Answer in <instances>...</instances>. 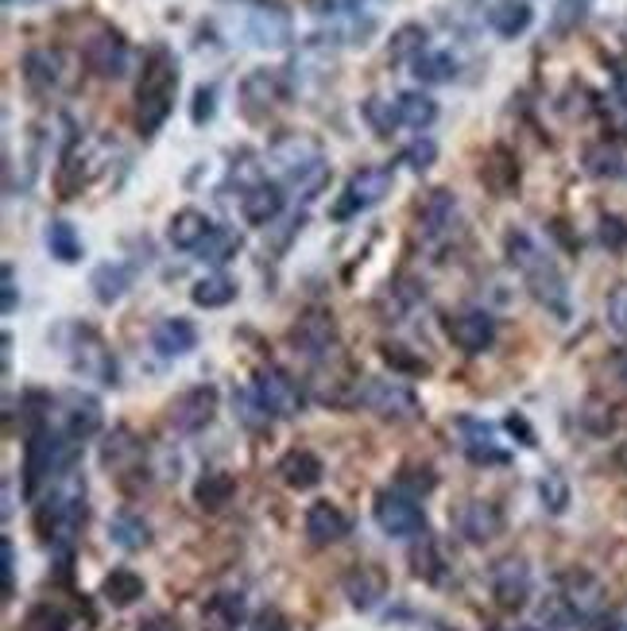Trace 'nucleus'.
Returning <instances> with one entry per match:
<instances>
[{"mask_svg":"<svg viewBox=\"0 0 627 631\" xmlns=\"http://www.w3.org/2000/svg\"><path fill=\"white\" fill-rule=\"evenodd\" d=\"M395 113H400V124L403 128H430L434 121H438V101L430 98V93L423 90H407L395 98Z\"/></svg>","mask_w":627,"mask_h":631,"instance_id":"nucleus-33","label":"nucleus"},{"mask_svg":"<svg viewBox=\"0 0 627 631\" xmlns=\"http://www.w3.org/2000/svg\"><path fill=\"white\" fill-rule=\"evenodd\" d=\"M213 101H217V90L213 86H198V93H194V109H190V121L194 124H205V121H213Z\"/></svg>","mask_w":627,"mask_h":631,"instance_id":"nucleus-58","label":"nucleus"},{"mask_svg":"<svg viewBox=\"0 0 627 631\" xmlns=\"http://www.w3.org/2000/svg\"><path fill=\"white\" fill-rule=\"evenodd\" d=\"M101 597L109 600L113 608H128L144 597V577L136 570H113V574L101 582Z\"/></svg>","mask_w":627,"mask_h":631,"instance_id":"nucleus-35","label":"nucleus"},{"mask_svg":"<svg viewBox=\"0 0 627 631\" xmlns=\"http://www.w3.org/2000/svg\"><path fill=\"white\" fill-rule=\"evenodd\" d=\"M601 245L608 248V252H624L627 248V222L624 217H616V214H604L601 217Z\"/></svg>","mask_w":627,"mask_h":631,"instance_id":"nucleus-51","label":"nucleus"},{"mask_svg":"<svg viewBox=\"0 0 627 631\" xmlns=\"http://www.w3.org/2000/svg\"><path fill=\"white\" fill-rule=\"evenodd\" d=\"M283 205H287V194L279 182H256L253 190H245L240 194V214H245L248 225H256V229H264V225H271L279 214H283Z\"/></svg>","mask_w":627,"mask_h":631,"instance_id":"nucleus-20","label":"nucleus"},{"mask_svg":"<svg viewBox=\"0 0 627 631\" xmlns=\"http://www.w3.org/2000/svg\"><path fill=\"white\" fill-rule=\"evenodd\" d=\"M365 121L376 128V136H391V132L400 128V113H395V101L368 98V101H365Z\"/></svg>","mask_w":627,"mask_h":631,"instance_id":"nucleus-45","label":"nucleus"},{"mask_svg":"<svg viewBox=\"0 0 627 631\" xmlns=\"http://www.w3.org/2000/svg\"><path fill=\"white\" fill-rule=\"evenodd\" d=\"M372 516H376V523H380V531L391 534V539H423L426 534L423 508H418L415 496L400 493V488H395V493L383 488L372 504Z\"/></svg>","mask_w":627,"mask_h":631,"instance_id":"nucleus-7","label":"nucleus"},{"mask_svg":"<svg viewBox=\"0 0 627 631\" xmlns=\"http://www.w3.org/2000/svg\"><path fill=\"white\" fill-rule=\"evenodd\" d=\"M82 58L98 78H124L128 75V63H132V50L124 43L121 32H98L93 40H86Z\"/></svg>","mask_w":627,"mask_h":631,"instance_id":"nucleus-11","label":"nucleus"},{"mask_svg":"<svg viewBox=\"0 0 627 631\" xmlns=\"http://www.w3.org/2000/svg\"><path fill=\"white\" fill-rule=\"evenodd\" d=\"M492 631H538V628H492Z\"/></svg>","mask_w":627,"mask_h":631,"instance_id":"nucleus-62","label":"nucleus"},{"mask_svg":"<svg viewBox=\"0 0 627 631\" xmlns=\"http://www.w3.org/2000/svg\"><path fill=\"white\" fill-rule=\"evenodd\" d=\"M245 32L256 47H287L291 35H294L291 12H287L283 4H256V9L248 12Z\"/></svg>","mask_w":627,"mask_h":631,"instance_id":"nucleus-16","label":"nucleus"},{"mask_svg":"<svg viewBox=\"0 0 627 631\" xmlns=\"http://www.w3.org/2000/svg\"><path fill=\"white\" fill-rule=\"evenodd\" d=\"M310 12H318V16H360L368 0H306Z\"/></svg>","mask_w":627,"mask_h":631,"instance_id":"nucleus-55","label":"nucleus"},{"mask_svg":"<svg viewBox=\"0 0 627 631\" xmlns=\"http://www.w3.org/2000/svg\"><path fill=\"white\" fill-rule=\"evenodd\" d=\"M542 623H546V631H585L589 620L558 593V597H550L542 605Z\"/></svg>","mask_w":627,"mask_h":631,"instance_id":"nucleus-43","label":"nucleus"},{"mask_svg":"<svg viewBox=\"0 0 627 631\" xmlns=\"http://www.w3.org/2000/svg\"><path fill=\"white\" fill-rule=\"evenodd\" d=\"M589 4H593V0H558V9H555V32H570V27H578L581 20H585Z\"/></svg>","mask_w":627,"mask_h":631,"instance_id":"nucleus-53","label":"nucleus"},{"mask_svg":"<svg viewBox=\"0 0 627 631\" xmlns=\"http://www.w3.org/2000/svg\"><path fill=\"white\" fill-rule=\"evenodd\" d=\"M454 527L461 531L464 542L481 547V542H492L500 531H504V511H500L492 500H469L457 508Z\"/></svg>","mask_w":627,"mask_h":631,"instance_id":"nucleus-15","label":"nucleus"},{"mask_svg":"<svg viewBox=\"0 0 627 631\" xmlns=\"http://www.w3.org/2000/svg\"><path fill=\"white\" fill-rule=\"evenodd\" d=\"M86 182H90L86 156H82V151H70V156L63 159V167H58V174H55L58 198H78L86 190Z\"/></svg>","mask_w":627,"mask_h":631,"instance_id":"nucleus-42","label":"nucleus"},{"mask_svg":"<svg viewBox=\"0 0 627 631\" xmlns=\"http://www.w3.org/2000/svg\"><path fill=\"white\" fill-rule=\"evenodd\" d=\"M345 597L352 600V608H372L376 600L388 593V577H383V570L376 566H357L345 574Z\"/></svg>","mask_w":627,"mask_h":631,"instance_id":"nucleus-28","label":"nucleus"},{"mask_svg":"<svg viewBox=\"0 0 627 631\" xmlns=\"http://www.w3.org/2000/svg\"><path fill=\"white\" fill-rule=\"evenodd\" d=\"M82 523H86V488L74 476H66L51 493V500L40 508V531L47 542H70Z\"/></svg>","mask_w":627,"mask_h":631,"instance_id":"nucleus-4","label":"nucleus"},{"mask_svg":"<svg viewBox=\"0 0 627 631\" xmlns=\"http://www.w3.org/2000/svg\"><path fill=\"white\" fill-rule=\"evenodd\" d=\"M253 392L271 418H294L302 407H306V392H302V384L291 376V372L276 369V364H264V369L256 372Z\"/></svg>","mask_w":627,"mask_h":631,"instance_id":"nucleus-8","label":"nucleus"},{"mask_svg":"<svg viewBox=\"0 0 627 631\" xmlns=\"http://www.w3.org/2000/svg\"><path fill=\"white\" fill-rule=\"evenodd\" d=\"M90 288L101 303H116V298L132 288V271L124 268V263H101V268L90 275Z\"/></svg>","mask_w":627,"mask_h":631,"instance_id":"nucleus-39","label":"nucleus"},{"mask_svg":"<svg viewBox=\"0 0 627 631\" xmlns=\"http://www.w3.org/2000/svg\"><path fill=\"white\" fill-rule=\"evenodd\" d=\"M101 430V403L93 395H70L66 399V435L70 438H93Z\"/></svg>","mask_w":627,"mask_h":631,"instance_id":"nucleus-31","label":"nucleus"},{"mask_svg":"<svg viewBox=\"0 0 627 631\" xmlns=\"http://www.w3.org/2000/svg\"><path fill=\"white\" fill-rule=\"evenodd\" d=\"M268 164L279 171V179L302 190V198H314L329 179V167L322 159V148L306 136H279L268 148Z\"/></svg>","mask_w":627,"mask_h":631,"instance_id":"nucleus-3","label":"nucleus"},{"mask_svg":"<svg viewBox=\"0 0 627 631\" xmlns=\"http://www.w3.org/2000/svg\"><path fill=\"white\" fill-rule=\"evenodd\" d=\"M434 159H438V144H434L430 136H418L415 144H411V148L403 151V164H407L411 171H418V174H423V171H430V167H434Z\"/></svg>","mask_w":627,"mask_h":631,"instance_id":"nucleus-48","label":"nucleus"},{"mask_svg":"<svg viewBox=\"0 0 627 631\" xmlns=\"http://www.w3.org/2000/svg\"><path fill=\"white\" fill-rule=\"evenodd\" d=\"M0 550H4V597H12L16 593V547H12V539H4Z\"/></svg>","mask_w":627,"mask_h":631,"instance_id":"nucleus-59","label":"nucleus"},{"mask_svg":"<svg viewBox=\"0 0 627 631\" xmlns=\"http://www.w3.org/2000/svg\"><path fill=\"white\" fill-rule=\"evenodd\" d=\"M538 493H542V504H546L550 511H566V504H570V488H566V481H562L558 473L542 476Z\"/></svg>","mask_w":627,"mask_h":631,"instance_id":"nucleus-54","label":"nucleus"},{"mask_svg":"<svg viewBox=\"0 0 627 631\" xmlns=\"http://www.w3.org/2000/svg\"><path fill=\"white\" fill-rule=\"evenodd\" d=\"M481 179L496 198H507L515 187H519V164H515V156L507 148H492L481 167Z\"/></svg>","mask_w":627,"mask_h":631,"instance_id":"nucleus-29","label":"nucleus"},{"mask_svg":"<svg viewBox=\"0 0 627 631\" xmlns=\"http://www.w3.org/2000/svg\"><path fill=\"white\" fill-rule=\"evenodd\" d=\"M604 314H608V326L616 329L619 337H627V288H616L604 303Z\"/></svg>","mask_w":627,"mask_h":631,"instance_id":"nucleus-56","label":"nucleus"},{"mask_svg":"<svg viewBox=\"0 0 627 631\" xmlns=\"http://www.w3.org/2000/svg\"><path fill=\"white\" fill-rule=\"evenodd\" d=\"M457 430H461L464 458L473 461V465H504V461H507V450L496 442V430H492L489 422L461 418V422H457Z\"/></svg>","mask_w":627,"mask_h":631,"instance_id":"nucleus-18","label":"nucleus"},{"mask_svg":"<svg viewBox=\"0 0 627 631\" xmlns=\"http://www.w3.org/2000/svg\"><path fill=\"white\" fill-rule=\"evenodd\" d=\"M136 453H139V446L132 442L128 430H116V435L109 438V446H105V465H109V469H121L124 461L136 458Z\"/></svg>","mask_w":627,"mask_h":631,"instance_id":"nucleus-52","label":"nucleus"},{"mask_svg":"<svg viewBox=\"0 0 627 631\" xmlns=\"http://www.w3.org/2000/svg\"><path fill=\"white\" fill-rule=\"evenodd\" d=\"M109 539L121 550H144L147 542H152V527H147L136 511H116V516L109 519Z\"/></svg>","mask_w":627,"mask_h":631,"instance_id":"nucleus-36","label":"nucleus"},{"mask_svg":"<svg viewBox=\"0 0 627 631\" xmlns=\"http://www.w3.org/2000/svg\"><path fill=\"white\" fill-rule=\"evenodd\" d=\"M504 248L512 268H519V275L527 279V291L535 295V303H542L550 314L566 318L570 314V288H566V275L558 271V263L538 248V240L523 229H512L504 237Z\"/></svg>","mask_w":627,"mask_h":631,"instance_id":"nucleus-1","label":"nucleus"},{"mask_svg":"<svg viewBox=\"0 0 627 631\" xmlns=\"http://www.w3.org/2000/svg\"><path fill=\"white\" fill-rule=\"evenodd\" d=\"M380 357L391 364L395 372H411V376H423L426 372V361H418V357L407 353V345H383Z\"/></svg>","mask_w":627,"mask_h":631,"instance_id":"nucleus-50","label":"nucleus"},{"mask_svg":"<svg viewBox=\"0 0 627 631\" xmlns=\"http://www.w3.org/2000/svg\"><path fill=\"white\" fill-rule=\"evenodd\" d=\"M349 516H345L337 504L322 500V504H310L306 511V534L314 547H334V542H342L345 534H349Z\"/></svg>","mask_w":627,"mask_h":631,"instance_id":"nucleus-22","label":"nucleus"},{"mask_svg":"<svg viewBox=\"0 0 627 631\" xmlns=\"http://www.w3.org/2000/svg\"><path fill=\"white\" fill-rule=\"evenodd\" d=\"M194 345H198V329H194V322H187V318L159 322L155 334H152V349L164 357V361H171V357H187Z\"/></svg>","mask_w":627,"mask_h":631,"instance_id":"nucleus-27","label":"nucleus"},{"mask_svg":"<svg viewBox=\"0 0 627 631\" xmlns=\"http://www.w3.org/2000/svg\"><path fill=\"white\" fill-rule=\"evenodd\" d=\"M253 631H291V628H287V620L279 612H260V616H256Z\"/></svg>","mask_w":627,"mask_h":631,"instance_id":"nucleus-61","label":"nucleus"},{"mask_svg":"<svg viewBox=\"0 0 627 631\" xmlns=\"http://www.w3.org/2000/svg\"><path fill=\"white\" fill-rule=\"evenodd\" d=\"M411 566H415L418 577H426V582H438L441 577V557H438V547H434L430 539H418L415 550H411Z\"/></svg>","mask_w":627,"mask_h":631,"instance_id":"nucleus-46","label":"nucleus"},{"mask_svg":"<svg viewBox=\"0 0 627 631\" xmlns=\"http://www.w3.org/2000/svg\"><path fill=\"white\" fill-rule=\"evenodd\" d=\"M624 458H627V450H624Z\"/></svg>","mask_w":627,"mask_h":631,"instance_id":"nucleus-63","label":"nucleus"},{"mask_svg":"<svg viewBox=\"0 0 627 631\" xmlns=\"http://www.w3.org/2000/svg\"><path fill=\"white\" fill-rule=\"evenodd\" d=\"M291 345L310 361H326L337 349V326L329 311H306L291 326Z\"/></svg>","mask_w":627,"mask_h":631,"instance_id":"nucleus-9","label":"nucleus"},{"mask_svg":"<svg viewBox=\"0 0 627 631\" xmlns=\"http://www.w3.org/2000/svg\"><path fill=\"white\" fill-rule=\"evenodd\" d=\"M457 225V198L449 190H430V194L418 202V229L426 240L446 237Z\"/></svg>","mask_w":627,"mask_h":631,"instance_id":"nucleus-21","label":"nucleus"},{"mask_svg":"<svg viewBox=\"0 0 627 631\" xmlns=\"http://www.w3.org/2000/svg\"><path fill=\"white\" fill-rule=\"evenodd\" d=\"M43 240H47L51 256L63 263H78L82 260V237H78V229H74L70 222H47V229H43Z\"/></svg>","mask_w":627,"mask_h":631,"instance_id":"nucleus-38","label":"nucleus"},{"mask_svg":"<svg viewBox=\"0 0 627 631\" xmlns=\"http://www.w3.org/2000/svg\"><path fill=\"white\" fill-rule=\"evenodd\" d=\"M248 616V600L240 593H213L202 605L205 631H237Z\"/></svg>","mask_w":627,"mask_h":631,"instance_id":"nucleus-26","label":"nucleus"},{"mask_svg":"<svg viewBox=\"0 0 627 631\" xmlns=\"http://www.w3.org/2000/svg\"><path fill=\"white\" fill-rule=\"evenodd\" d=\"M74 369L82 372L86 380H98V384H105V387L116 384L113 349H109L93 329H78V341H74Z\"/></svg>","mask_w":627,"mask_h":631,"instance_id":"nucleus-13","label":"nucleus"},{"mask_svg":"<svg viewBox=\"0 0 627 631\" xmlns=\"http://www.w3.org/2000/svg\"><path fill=\"white\" fill-rule=\"evenodd\" d=\"M581 164H585V171L593 174V179H619V174L627 171L624 151H619L616 144H608V139L589 144L585 156H581Z\"/></svg>","mask_w":627,"mask_h":631,"instance_id":"nucleus-34","label":"nucleus"},{"mask_svg":"<svg viewBox=\"0 0 627 631\" xmlns=\"http://www.w3.org/2000/svg\"><path fill=\"white\" fill-rule=\"evenodd\" d=\"M16 311V271L12 263H4V314Z\"/></svg>","mask_w":627,"mask_h":631,"instance_id":"nucleus-60","label":"nucleus"},{"mask_svg":"<svg viewBox=\"0 0 627 631\" xmlns=\"http://www.w3.org/2000/svg\"><path fill=\"white\" fill-rule=\"evenodd\" d=\"M604 121H608L612 124V128H616V132H624V136H627V93H612V98H604Z\"/></svg>","mask_w":627,"mask_h":631,"instance_id":"nucleus-57","label":"nucleus"},{"mask_svg":"<svg viewBox=\"0 0 627 631\" xmlns=\"http://www.w3.org/2000/svg\"><path fill=\"white\" fill-rule=\"evenodd\" d=\"M391 182H395V167H360L342 190V202L334 205V217L345 222L352 214H365L372 205H380L391 194Z\"/></svg>","mask_w":627,"mask_h":631,"instance_id":"nucleus-6","label":"nucleus"},{"mask_svg":"<svg viewBox=\"0 0 627 631\" xmlns=\"http://www.w3.org/2000/svg\"><path fill=\"white\" fill-rule=\"evenodd\" d=\"M233 403H237V415H240V422L245 427H253V430H260V427H268V410H264V403L256 399V392L248 387V392H237L233 395Z\"/></svg>","mask_w":627,"mask_h":631,"instance_id":"nucleus-47","label":"nucleus"},{"mask_svg":"<svg viewBox=\"0 0 627 631\" xmlns=\"http://www.w3.org/2000/svg\"><path fill=\"white\" fill-rule=\"evenodd\" d=\"M213 415H217V387L210 384L190 387V392H182L179 399L171 403V422L179 430H187V435L205 430L213 422Z\"/></svg>","mask_w":627,"mask_h":631,"instance_id":"nucleus-14","label":"nucleus"},{"mask_svg":"<svg viewBox=\"0 0 627 631\" xmlns=\"http://www.w3.org/2000/svg\"><path fill=\"white\" fill-rule=\"evenodd\" d=\"M434 484H438V476H434L426 465H423V469H418V465H407V469H403V473H400V493L415 496V500H418V496H423V493H430Z\"/></svg>","mask_w":627,"mask_h":631,"instance_id":"nucleus-49","label":"nucleus"},{"mask_svg":"<svg viewBox=\"0 0 627 631\" xmlns=\"http://www.w3.org/2000/svg\"><path fill=\"white\" fill-rule=\"evenodd\" d=\"M276 473L283 476L287 488H294V493H306V488L322 484V473H326V465H322L318 453H310V450H287L283 458H279Z\"/></svg>","mask_w":627,"mask_h":631,"instance_id":"nucleus-24","label":"nucleus"},{"mask_svg":"<svg viewBox=\"0 0 627 631\" xmlns=\"http://www.w3.org/2000/svg\"><path fill=\"white\" fill-rule=\"evenodd\" d=\"M530 20H535V12H530L527 0H500V4L489 9V27L496 35H504V40L523 35L530 27Z\"/></svg>","mask_w":627,"mask_h":631,"instance_id":"nucleus-32","label":"nucleus"},{"mask_svg":"<svg viewBox=\"0 0 627 631\" xmlns=\"http://www.w3.org/2000/svg\"><path fill=\"white\" fill-rule=\"evenodd\" d=\"M492 597L500 608H523L530 597V570L519 557H507L492 570Z\"/></svg>","mask_w":627,"mask_h":631,"instance_id":"nucleus-19","label":"nucleus"},{"mask_svg":"<svg viewBox=\"0 0 627 631\" xmlns=\"http://www.w3.org/2000/svg\"><path fill=\"white\" fill-rule=\"evenodd\" d=\"M20 70H24V82L32 86L35 93H51L58 90L66 78V55L58 47H35L24 55Z\"/></svg>","mask_w":627,"mask_h":631,"instance_id":"nucleus-17","label":"nucleus"},{"mask_svg":"<svg viewBox=\"0 0 627 631\" xmlns=\"http://www.w3.org/2000/svg\"><path fill=\"white\" fill-rule=\"evenodd\" d=\"M446 334L461 353L477 357V353H484V349H492V341H496V318H492L489 311L454 314V318L446 322Z\"/></svg>","mask_w":627,"mask_h":631,"instance_id":"nucleus-12","label":"nucleus"},{"mask_svg":"<svg viewBox=\"0 0 627 631\" xmlns=\"http://www.w3.org/2000/svg\"><path fill=\"white\" fill-rule=\"evenodd\" d=\"M240 252V237L233 229H213L210 233V240H205L202 248H198V260H205V263H228L233 256Z\"/></svg>","mask_w":627,"mask_h":631,"instance_id":"nucleus-44","label":"nucleus"},{"mask_svg":"<svg viewBox=\"0 0 627 631\" xmlns=\"http://www.w3.org/2000/svg\"><path fill=\"white\" fill-rule=\"evenodd\" d=\"M233 496H237V481L228 473H221V469H210V473L198 476L194 504L202 511H221L225 504H233Z\"/></svg>","mask_w":627,"mask_h":631,"instance_id":"nucleus-30","label":"nucleus"},{"mask_svg":"<svg viewBox=\"0 0 627 631\" xmlns=\"http://www.w3.org/2000/svg\"><path fill=\"white\" fill-rule=\"evenodd\" d=\"M562 597L570 600L585 620H596V616L604 612V585L596 582L593 574H585V570H573V574L562 577Z\"/></svg>","mask_w":627,"mask_h":631,"instance_id":"nucleus-25","label":"nucleus"},{"mask_svg":"<svg viewBox=\"0 0 627 631\" xmlns=\"http://www.w3.org/2000/svg\"><path fill=\"white\" fill-rule=\"evenodd\" d=\"M283 101H287V78L279 75V70L260 66V70H253V75L240 82V109H245V116H253V121L268 116L271 109H279Z\"/></svg>","mask_w":627,"mask_h":631,"instance_id":"nucleus-10","label":"nucleus"},{"mask_svg":"<svg viewBox=\"0 0 627 631\" xmlns=\"http://www.w3.org/2000/svg\"><path fill=\"white\" fill-rule=\"evenodd\" d=\"M213 229H217V225H213L202 210L187 205V210H179V214L171 217V225H167V240H171L179 252H198V248L210 240Z\"/></svg>","mask_w":627,"mask_h":631,"instance_id":"nucleus-23","label":"nucleus"},{"mask_svg":"<svg viewBox=\"0 0 627 631\" xmlns=\"http://www.w3.org/2000/svg\"><path fill=\"white\" fill-rule=\"evenodd\" d=\"M175 90H179V63L167 47H155L144 58V75L136 86V128L139 136H155L175 109Z\"/></svg>","mask_w":627,"mask_h":631,"instance_id":"nucleus-2","label":"nucleus"},{"mask_svg":"<svg viewBox=\"0 0 627 631\" xmlns=\"http://www.w3.org/2000/svg\"><path fill=\"white\" fill-rule=\"evenodd\" d=\"M418 82L426 86H441V82H454L457 78V58L449 50H423V55L411 63Z\"/></svg>","mask_w":627,"mask_h":631,"instance_id":"nucleus-37","label":"nucleus"},{"mask_svg":"<svg viewBox=\"0 0 627 631\" xmlns=\"http://www.w3.org/2000/svg\"><path fill=\"white\" fill-rule=\"evenodd\" d=\"M426 40H430V35H426L423 24H403L400 32L391 35L388 58H391V63H415L423 50H430V47H426Z\"/></svg>","mask_w":627,"mask_h":631,"instance_id":"nucleus-41","label":"nucleus"},{"mask_svg":"<svg viewBox=\"0 0 627 631\" xmlns=\"http://www.w3.org/2000/svg\"><path fill=\"white\" fill-rule=\"evenodd\" d=\"M357 403H365L372 415L391 418V422H403V418H415L418 415V399L403 380L395 376H365L360 380V392Z\"/></svg>","mask_w":627,"mask_h":631,"instance_id":"nucleus-5","label":"nucleus"},{"mask_svg":"<svg viewBox=\"0 0 627 631\" xmlns=\"http://www.w3.org/2000/svg\"><path fill=\"white\" fill-rule=\"evenodd\" d=\"M190 298H194V306L217 311V306H228L233 298H237V283H233L228 275H205V279H198V283H194Z\"/></svg>","mask_w":627,"mask_h":631,"instance_id":"nucleus-40","label":"nucleus"}]
</instances>
